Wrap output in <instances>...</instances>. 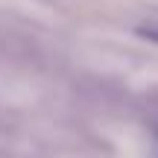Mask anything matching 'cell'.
Returning <instances> with one entry per match:
<instances>
[{
  "label": "cell",
  "mask_w": 158,
  "mask_h": 158,
  "mask_svg": "<svg viewBox=\"0 0 158 158\" xmlns=\"http://www.w3.org/2000/svg\"><path fill=\"white\" fill-rule=\"evenodd\" d=\"M135 32L141 35L143 41H149V44H158V15L155 18H147V21H141L135 27Z\"/></svg>",
  "instance_id": "cell-1"
}]
</instances>
